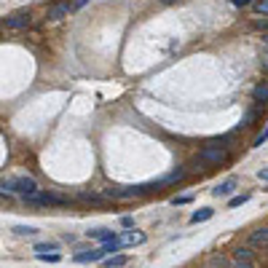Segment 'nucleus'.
Here are the masks:
<instances>
[{
	"instance_id": "nucleus-16",
	"label": "nucleus",
	"mask_w": 268,
	"mask_h": 268,
	"mask_svg": "<svg viewBox=\"0 0 268 268\" xmlns=\"http://www.w3.org/2000/svg\"><path fill=\"white\" fill-rule=\"evenodd\" d=\"M11 231H14L16 236H35V233H38V228H35V225H14Z\"/></svg>"
},
{
	"instance_id": "nucleus-9",
	"label": "nucleus",
	"mask_w": 268,
	"mask_h": 268,
	"mask_svg": "<svg viewBox=\"0 0 268 268\" xmlns=\"http://www.w3.org/2000/svg\"><path fill=\"white\" fill-rule=\"evenodd\" d=\"M70 11H73V5H70V3H54V5H49L46 16H49V19H62V16H67Z\"/></svg>"
},
{
	"instance_id": "nucleus-24",
	"label": "nucleus",
	"mask_w": 268,
	"mask_h": 268,
	"mask_svg": "<svg viewBox=\"0 0 268 268\" xmlns=\"http://www.w3.org/2000/svg\"><path fill=\"white\" fill-rule=\"evenodd\" d=\"M121 225H123V228H132V225H134V220L129 217V214H123V217H121Z\"/></svg>"
},
{
	"instance_id": "nucleus-8",
	"label": "nucleus",
	"mask_w": 268,
	"mask_h": 268,
	"mask_svg": "<svg viewBox=\"0 0 268 268\" xmlns=\"http://www.w3.org/2000/svg\"><path fill=\"white\" fill-rule=\"evenodd\" d=\"M105 258V252H102V247L100 250H86V252H78L75 255V263H97V260H102Z\"/></svg>"
},
{
	"instance_id": "nucleus-17",
	"label": "nucleus",
	"mask_w": 268,
	"mask_h": 268,
	"mask_svg": "<svg viewBox=\"0 0 268 268\" xmlns=\"http://www.w3.org/2000/svg\"><path fill=\"white\" fill-rule=\"evenodd\" d=\"M35 252H38V255L56 252V244H54V241H38V244H35Z\"/></svg>"
},
{
	"instance_id": "nucleus-20",
	"label": "nucleus",
	"mask_w": 268,
	"mask_h": 268,
	"mask_svg": "<svg viewBox=\"0 0 268 268\" xmlns=\"http://www.w3.org/2000/svg\"><path fill=\"white\" fill-rule=\"evenodd\" d=\"M255 11L263 14V16H268V0H258V3H255Z\"/></svg>"
},
{
	"instance_id": "nucleus-2",
	"label": "nucleus",
	"mask_w": 268,
	"mask_h": 268,
	"mask_svg": "<svg viewBox=\"0 0 268 268\" xmlns=\"http://www.w3.org/2000/svg\"><path fill=\"white\" fill-rule=\"evenodd\" d=\"M0 191H3L5 196H11V193H19V196H32V193H38V182L27 177V174H19V177L14 180H3L0 182Z\"/></svg>"
},
{
	"instance_id": "nucleus-27",
	"label": "nucleus",
	"mask_w": 268,
	"mask_h": 268,
	"mask_svg": "<svg viewBox=\"0 0 268 268\" xmlns=\"http://www.w3.org/2000/svg\"><path fill=\"white\" fill-rule=\"evenodd\" d=\"M255 27H258V30H268V22H255Z\"/></svg>"
},
{
	"instance_id": "nucleus-5",
	"label": "nucleus",
	"mask_w": 268,
	"mask_h": 268,
	"mask_svg": "<svg viewBox=\"0 0 268 268\" xmlns=\"http://www.w3.org/2000/svg\"><path fill=\"white\" fill-rule=\"evenodd\" d=\"M233 268H255V252L250 247H236L233 250Z\"/></svg>"
},
{
	"instance_id": "nucleus-10",
	"label": "nucleus",
	"mask_w": 268,
	"mask_h": 268,
	"mask_svg": "<svg viewBox=\"0 0 268 268\" xmlns=\"http://www.w3.org/2000/svg\"><path fill=\"white\" fill-rule=\"evenodd\" d=\"M86 236L89 239H97V241H113V239H118L115 236V231H110V228H94V231H86Z\"/></svg>"
},
{
	"instance_id": "nucleus-28",
	"label": "nucleus",
	"mask_w": 268,
	"mask_h": 268,
	"mask_svg": "<svg viewBox=\"0 0 268 268\" xmlns=\"http://www.w3.org/2000/svg\"><path fill=\"white\" fill-rule=\"evenodd\" d=\"M89 0H75V8H81V5H86Z\"/></svg>"
},
{
	"instance_id": "nucleus-23",
	"label": "nucleus",
	"mask_w": 268,
	"mask_h": 268,
	"mask_svg": "<svg viewBox=\"0 0 268 268\" xmlns=\"http://www.w3.org/2000/svg\"><path fill=\"white\" fill-rule=\"evenodd\" d=\"M191 201V196H177V199H172V204L177 207V204H188Z\"/></svg>"
},
{
	"instance_id": "nucleus-26",
	"label": "nucleus",
	"mask_w": 268,
	"mask_h": 268,
	"mask_svg": "<svg viewBox=\"0 0 268 268\" xmlns=\"http://www.w3.org/2000/svg\"><path fill=\"white\" fill-rule=\"evenodd\" d=\"M258 177H260V180H266V182H268V169H260V172H258Z\"/></svg>"
},
{
	"instance_id": "nucleus-6",
	"label": "nucleus",
	"mask_w": 268,
	"mask_h": 268,
	"mask_svg": "<svg viewBox=\"0 0 268 268\" xmlns=\"http://www.w3.org/2000/svg\"><path fill=\"white\" fill-rule=\"evenodd\" d=\"M27 24H30V11H16L14 16L5 19V27L8 30H22V27H27Z\"/></svg>"
},
{
	"instance_id": "nucleus-4",
	"label": "nucleus",
	"mask_w": 268,
	"mask_h": 268,
	"mask_svg": "<svg viewBox=\"0 0 268 268\" xmlns=\"http://www.w3.org/2000/svg\"><path fill=\"white\" fill-rule=\"evenodd\" d=\"M199 161H201V164H209V166H220V164H225V161H228V153L223 148L207 145V148H201Z\"/></svg>"
},
{
	"instance_id": "nucleus-1",
	"label": "nucleus",
	"mask_w": 268,
	"mask_h": 268,
	"mask_svg": "<svg viewBox=\"0 0 268 268\" xmlns=\"http://www.w3.org/2000/svg\"><path fill=\"white\" fill-rule=\"evenodd\" d=\"M159 180L156 182H148V185H129V188H115V185H107L102 191L105 199H137V196H145L150 191H159Z\"/></svg>"
},
{
	"instance_id": "nucleus-19",
	"label": "nucleus",
	"mask_w": 268,
	"mask_h": 268,
	"mask_svg": "<svg viewBox=\"0 0 268 268\" xmlns=\"http://www.w3.org/2000/svg\"><path fill=\"white\" fill-rule=\"evenodd\" d=\"M247 201H250V193H239V196H233L231 201H228V207H241V204H247Z\"/></svg>"
},
{
	"instance_id": "nucleus-15",
	"label": "nucleus",
	"mask_w": 268,
	"mask_h": 268,
	"mask_svg": "<svg viewBox=\"0 0 268 268\" xmlns=\"http://www.w3.org/2000/svg\"><path fill=\"white\" fill-rule=\"evenodd\" d=\"M214 214V209H209V207H204V209H199V212H193L191 214V223H204V220H209Z\"/></svg>"
},
{
	"instance_id": "nucleus-11",
	"label": "nucleus",
	"mask_w": 268,
	"mask_h": 268,
	"mask_svg": "<svg viewBox=\"0 0 268 268\" xmlns=\"http://www.w3.org/2000/svg\"><path fill=\"white\" fill-rule=\"evenodd\" d=\"M121 241H123V247H134V244H142L145 241V233H140V231H126L121 236Z\"/></svg>"
},
{
	"instance_id": "nucleus-22",
	"label": "nucleus",
	"mask_w": 268,
	"mask_h": 268,
	"mask_svg": "<svg viewBox=\"0 0 268 268\" xmlns=\"http://www.w3.org/2000/svg\"><path fill=\"white\" fill-rule=\"evenodd\" d=\"M81 199H83V201H102L105 196H102V193H81Z\"/></svg>"
},
{
	"instance_id": "nucleus-18",
	"label": "nucleus",
	"mask_w": 268,
	"mask_h": 268,
	"mask_svg": "<svg viewBox=\"0 0 268 268\" xmlns=\"http://www.w3.org/2000/svg\"><path fill=\"white\" fill-rule=\"evenodd\" d=\"M121 266H126V258H123V255H115V258L105 260V268H121Z\"/></svg>"
},
{
	"instance_id": "nucleus-13",
	"label": "nucleus",
	"mask_w": 268,
	"mask_h": 268,
	"mask_svg": "<svg viewBox=\"0 0 268 268\" xmlns=\"http://www.w3.org/2000/svg\"><path fill=\"white\" fill-rule=\"evenodd\" d=\"M252 100L255 102H268V83H258L252 89Z\"/></svg>"
},
{
	"instance_id": "nucleus-30",
	"label": "nucleus",
	"mask_w": 268,
	"mask_h": 268,
	"mask_svg": "<svg viewBox=\"0 0 268 268\" xmlns=\"http://www.w3.org/2000/svg\"><path fill=\"white\" fill-rule=\"evenodd\" d=\"M207 268H214V266H207Z\"/></svg>"
},
{
	"instance_id": "nucleus-21",
	"label": "nucleus",
	"mask_w": 268,
	"mask_h": 268,
	"mask_svg": "<svg viewBox=\"0 0 268 268\" xmlns=\"http://www.w3.org/2000/svg\"><path fill=\"white\" fill-rule=\"evenodd\" d=\"M266 140H268V126H266V129H263V132H260L258 137H255V142H252V145H255V148H260Z\"/></svg>"
},
{
	"instance_id": "nucleus-29",
	"label": "nucleus",
	"mask_w": 268,
	"mask_h": 268,
	"mask_svg": "<svg viewBox=\"0 0 268 268\" xmlns=\"http://www.w3.org/2000/svg\"><path fill=\"white\" fill-rule=\"evenodd\" d=\"M161 3H174V0H161Z\"/></svg>"
},
{
	"instance_id": "nucleus-7",
	"label": "nucleus",
	"mask_w": 268,
	"mask_h": 268,
	"mask_svg": "<svg viewBox=\"0 0 268 268\" xmlns=\"http://www.w3.org/2000/svg\"><path fill=\"white\" fill-rule=\"evenodd\" d=\"M236 191V177H228L225 182H220V185L212 188V196H217V199H223V196H231Z\"/></svg>"
},
{
	"instance_id": "nucleus-3",
	"label": "nucleus",
	"mask_w": 268,
	"mask_h": 268,
	"mask_svg": "<svg viewBox=\"0 0 268 268\" xmlns=\"http://www.w3.org/2000/svg\"><path fill=\"white\" fill-rule=\"evenodd\" d=\"M27 204H32V207H67L70 204V199L67 196H59V193H32V196H27Z\"/></svg>"
},
{
	"instance_id": "nucleus-14",
	"label": "nucleus",
	"mask_w": 268,
	"mask_h": 268,
	"mask_svg": "<svg viewBox=\"0 0 268 268\" xmlns=\"http://www.w3.org/2000/svg\"><path fill=\"white\" fill-rule=\"evenodd\" d=\"M252 244H268V228H258V231H252V236H250Z\"/></svg>"
},
{
	"instance_id": "nucleus-25",
	"label": "nucleus",
	"mask_w": 268,
	"mask_h": 268,
	"mask_svg": "<svg viewBox=\"0 0 268 268\" xmlns=\"http://www.w3.org/2000/svg\"><path fill=\"white\" fill-rule=\"evenodd\" d=\"M231 3H233V5H236V8H244V5H250V3H252V0H231Z\"/></svg>"
},
{
	"instance_id": "nucleus-12",
	"label": "nucleus",
	"mask_w": 268,
	"mask_h": 268,
	"mask_svg": "<svg viewBox=\"0 0 268 268\" xmlns=\"http://www.w3.org/2000/svg\"><path fill=\"white\" fill-rule=\"evenodd\" d=\"M182 177H185V169H174V172H169L159 180V185H172V182H180Z\"/></svg>"
}]
</instances>
